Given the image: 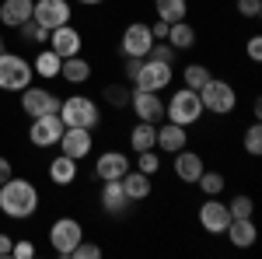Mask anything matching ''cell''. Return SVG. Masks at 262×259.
Wrapping results in <instances>:
<instances>
[{
    "instance_id": "obj_3",
    "label": "cell",
    "mask_w": 262,
    "mask_h": 259,
    "mask_svg": "<svg viewBox=\"0 0 262 259\" xmlns=\"http://www.w3.org/2000/svg\"><path fill=\"white\" fill-rule=\"evenodd\" d=\"M200 102H203V112H213V116H231L238 109V91L234 84L224 77H210L200 88Z\"/></svg>"
},
{
    "instance_id": "obj_21",
    "label": "cell",
    "mask_w": 262,
    "mask_h": 259,
    "mask_svg": "<svg viewBox=\"0 0 262 259\" xmlns=\"http://www.w3.org/2000/svg\"><path fill=\"white\" fill-rule=\"evenodd\" d=\"M81 179V161L67 158V154H56V158L49 161V182L53 186H74V182Z\"/></svg>"
},
{
    "instance_id": "obj_37",
    "label": "cell",
    "mask_w": 262,
    "mask_h": 259,
    "mask_svg": "<svg viewBox=\"0 0 262 259\" xmlns=\"http://www.w3.org/2000/svg\"><path fill=\"white\" fill-rule=\"evenodd\" d=\"M101 256V245H95V242H77L74 245V252H70V259H98Z\"/></svg>"
},
{
    "instance_id": "obj_23",
    "label": "cell",
    "mask_w": 262,
    "mask_h": 259,
    "mask_svg": "<svg viewBox=\"0 0 262 259\" xmlns=\"http://www.w3.org/2000/svg\"><path fill=\"white\" fill-rule=\"evenodd\" d=\"M32 7H35V0H0V25H7V28L25 25L32 18Z\"/></svg>"
},
{
    "instance_id": "obj_29",
    "label": "cell",
    "mask_w": 262,
    "mask_h": 259,
    "mask_svg": "<svg viewBox=\"0 0 262 259\" xmlns=\"http://www.w3.org/2000/svg\"><path fill=\"white\" fill-rule=\"evenodd\" d=\"M154 14L168 25H175V21H185L189 14V0H154Z\"/></svg>"
},
{
    "instance_id": "obj_15",
    "label": "cell",
    "mask_w": 262,
    "mask_h": 259,
    "mask_svg": "<svg viewBox=\"0 0 262 259\" xmlns=\"http://www.w3.org/2000/svg\"><path fill=\"white\" fill-rule=\"evenodd\" d=\"M49 49H53L60 60H67V56H77V53L84 49L81 28H74V21H70V25H60V28H53V32H49Z\"/></svg>"
},
{
    "instance_id": "obj_44",
    "label": "cell",
    "mask_w": 262,
    "mask_h": 259,
    "mask_svg": "<svg viewBox=\"0 0 262 259\" xmlns=\"http://www.w3.org/2000/svg\"><path fill=\"white\" fill-rule=\"evenodd\" d=\"M70 4H81V7H101L105 0H70Z\"/></svg>"
},
{
    "instance_id": "obj_46",
    "label": "cell",
    "mask_w": 262,
    "mask_h": 259,
    "mask_svg": "<svg viewBox=\"0 0 262 259\" xmlns=\"http://www.w3.org/2000/svg\"><path fill=\"white\" fill-rule=\"evenodd\" d=\"M0 53H4V35H0Z\"/></svg>"
},
{
    "instance_id": "obj_40",
    "label": "cell",
    "mask_w": 262,
    "mask_h": 259,
    "mask_svg": "<svg viewBox=\"0 0 262 259\" xmlns=\"http://www.w3.org/2000/svg\"><path fill=\"white\" fill-rule=\"evenodd\" d=\"M245 53H248V60H252V63H259L262 60V35H252L248 46H245Z\"/></svg>"
},
{
    "instance_id": "obj_10",
    "label": "cell",
    "mask_w": 262,
    "mask_h": 259,
    "mask_svg": "<svg viewBox=\"0 0 262 259\" xmlns=\"http://www.w3.org/2000/svg\"><path fill=\"white\" fill-rule=\"evenodd\" d=\"M60 95L56 91H49V88H25L21 91V112L28 116V119H35V116H49V112H60Z\"/></svg>"
},
{
    "instance_id": "obj_31",
    "label": "cell",
    "mask_w": 262,
    "mask_h": 259,
    "mask_svg": "<svg viewBox=\"0 0 262 259\" xmlns=\"http://www.w3.org/2000/svg\"><path fill=\"white\" fill-rule=\"evenodd\" d=\"M14 32H18V35L28 42V46H46V42H49V28H42L39 21H32V18L25 21V25H18Z\"/></svg>"
},
{
    "instance_id": "obj_17",
    "label": "cell",
    "mask_w": 262,
    "mask_h": 259,
    "mask_svg": "<svg viewBox=\"0 0 262 259\" xmlns=\"http://www.w3.org/2000/svg\"><path fill=\"white\" fill-rule=\"evenodd\" d=\"M171 168H175V179H179V182L196 186V179H200L203 168H206V161H203V154L189 151V147H182V151H175V154H171Z\"/></svg>"
},
{
    "instance_id": "obj_14",
    "label": "cell",
    "mask_w": 262,
    "mask_h": 259,
    "mask_svg": "<svg viewBox=\"0 0 262 259\" xmlns=\"http://www.w3.org/2000/svg\"><path fill=\"white\" fill-rule=\"evenodd\" d=\"M129 109H133V116L143 119V123H161L164 119V98H161V91H140V88H133Z\"/></svg>"
},
{
    "instance_id": "obj_4",
    "label": "cell",
    "mask_w": 262,
    "mask_h": 259,
    "mask_svg": "<svg viewBox=\"0 0 262 259\" xmlns=\"http://www.w3.org/2000/svg\"><path fill=\"white\" fill-rule=\"evenodd\" d=\"M164 119L168 123H179V126H192V123L203 119V102H200V91L192 88H179L171 98L164 102Z\"/></svg>"
},
{
    "instance_id": "obj_1",
    "label": "cell",
    "mask_w": 262,
    "mask_h": 259,
    "mask_svg": "<svg viewBox=\"0 0 262 259\" xmlns=\"http://www.w3.org/2000/svg\"><path fill=\"white\" fill-rule=\"evenodd\" d=\"M39 210V189L28 179H11L0 186V214L11 221H28Z\"/></svg>"
},
{
    "instance_id": "obj_34",
    "label": "cell",
    "mask_w": 262,
    "mask_h": 259,
    "mask_svg": "<svg viewBox=\"0 0 262 259\" xmlns=\"http://www.w3.org/2000/svg\"><path fill=\"white\" fill-rule=\"evenodd\" d=\"M137 168H140L143 175H158L161 172V151H137Z\"/></svg>"
},
{
    "instance_id": "obj_7",
    "label": "cell",
    "mask_w": 262,
    "mask_h": 259,
    "mask_svg": "<svg viewBox=\"0 0 262 259\" xmlns=\"http://www.w3.org/2000/svg\"><path fill=\"white\" fill-rule=\"evenodd\" d=\"M81 238H84V224L77 217H56L49 224V245H53V252L60 259H70L74 245Z\"/></svg>"
},
{
    "instance_id": "obj_12",
    "label": "cell",
    "mask_w": 262,
    "mask_h": 259,
    "mask_svg": "<svg viewBox=\"0 0 262 259\" xmlns=\"http://www.w3.org/2000/svg\"><path fill=\"white\" fill-rule=\"evenodd\" d=\"M56 147H60V154H67V158L84 161L91 151H95V130H84V126H67Z\"/></svg>"
},
{
    "instance_id": "obj_5",
    "label": "cell",
    "mask_w": 262,
    "mask_h": 259,
    "mask_svg": "<svg viewBox=\"0 0 262 259\" xmlns=\"http://www.w3.org/2000/svg\"><path fill=\"white\" fill-rule=\"evenodd\" d=\"M35 77L32 63L25 60L21 53H0V91H25Z\"/></svg>"
},
{
    "instance_id": "obj_32",
    "label": "cell",
    "mask_w": 262,
    "mask_h": 259,
    "mask_svg": "<svg viewBox=\"0 0 262 259\" xmlns=\"http://www.w3.org/2000/svg\"><path fill=\"white\" fill-rule=\"evenodd\" d=\"M196 186H200L203 196H221L224 186H227V179H224L221 172H206V168H203V175L196 179Z\"/></svg>"
},
{
    "instance_id": "obj_8",
    "label": "cell",
    "mask_w": 262,
    "mask_h": 259,
    "mask_svg": "<svg viewBox=\"0 0 262 259\" xmlns=\"http://www.w3.org/2000/svg\"><path fill=\"white\" fill-rule=\"evenodd\" d=\"M63 119L60 112H49V116H35L32 119V126H28V144L32 147H39V151H46V147H56L63 137Z\"/></svg>"
},
{
    "instance_id": "obj_35",
    "label": "cell",
    "mask_w": 262,
    "mask_h": 259,
    "mask_svg": "<svg viewBox=\"0 0 262 259\" xmlns=\"http://www.w3.org/2000/svg\"><path fill=\"white\" fill-rule=\"evenodd\" d=\"M227 210H231V217H252L255 214V200L248 196V193H238V196H231Z\"/></svg>"
},
{
    "instance_id": "obj_18",
    "label": "cell",
    "mask_w": 262,
    "mask_h": 259,
    "mask_svg": "<svg viewBox=\"0 0 262 259\" xmlns=\"http://www.w3.org/2000/svg\"><path fill=\"white\" fill-rule=\"evenodd\" d=\"M182 147H189V130L179 126V123H161V126H158V140H154V151L175 154Z\"/></svg>"
},
{
    "instance_id": "obj_45",
    "label": "cell",
    "mask_w": 262,
    "mask_h": 259,
    "mask_svg": "<svg viewBox=\"0 0 262 259\" xmlns=\"http://www.w3.org/2000/svg\"><path fill=\"white\" fill-rule=\"evenodd\" d=\"M252 116H255V119H262V102H259V98L252 102Z\"/></svg>"
},
{
    "instance_id": "obj_11",
    "label": "cell",
    "mask_w": 262,
    "mask_h": 259,
    "mask_svg": "<svg viewBox=\"0 0 262 259\" xmlns=\"http://www.w3.org/2000/svg\"><path fill=\"white\" fill-rule=\"evenodd\" d=\"M154 42H158V39L150 35V25H147V21H129V25L122 28L119 53H122V56H147Z\"/></svg>"
},
{
    "instance_id": "obj_42",
    "label": "cell",
    "mask_w": 262,
    "mask_h": 259,
    "mask_svg": "<svg viewBox=\"0 0 262 259\" xmlns=\"http://www.w3.org/2000/svg\"><path fill=\"white\" fill-rule=\"evenodd\" d=\"M11 175H14V168H11V161H7V158H0V186H4V182L11 179Z\"/></svg>"
},
{
    "instance_id": "obj_33",
    "label": "cell",
    "mask_w": 262,
    "mask_h": 259,
    "mask_svg": "<svg viewBox=\"0 0 262 259\" xmlns=\"http://www.w3.org/2000/svg\"><path fill=\"white\" fill-rule=\"evenodd\" d=\"M242 144H245V154H248V158H259V154H262V126H259V119L245 130Z\"/></svg>"
},
{
    "instance_id": "obj_22",
    "label": "cell",
    "mask_w": 262,
    "mask_h": 259,
    "mask_svg": "<svg viewBox=\"0 0 262 259\" xmlns=\"http://www.w3.org/2000/svg\"><path fill=\"white\" fill-rule=\"evenodd\" d=\"M119 182H122L126 196L133 200V203H140V200H150V193H154V175H143L140 168H129V172H126Z\"/></svg>"
},
{
    "instance_id": "obj_28",
    "label": "cell",
    "mask_w": 262,
    "mask_h": 259,
    "mask_svg": "<svg viewBox=\"0 0 262 259\" xmlns=\"http://www.w3.org/2000/svg\"><path fill=\"white\" fill-rule=\"evenodd\" d=\"M154 140H158V123H143L140 119L133 130H129V147H133V151H150Z\"/></svg>"
},
{
    "instance_id": "obj_36",
    "label": "cell",
    "mask_w": 262,
    "mask_h": 259,
    "mask_svg": "<svg viewBox=\"0 0 262 259\" xmlns=\"http://www.w3.org/2000/svg\"><path fill=\"white\" fill-rule=\"evenodd\" d=\"M147 56H150V60H161V63H171V67H175V60H179V49H171V46H168V42H154V46H150V53H147Z\"/></svg>"
},
{
    "instance_id": "obj_41",
    "label": "cell",
    "mask_w": 262,
    "mask_h": 259,
    "mask_svg": "<svg viewBox=\"0 0 262 259\" xmlns=\"http://www.w3.org/2000/svg\"><path fill=\"white\" fill-rule=\"evenodd\" d=\"M150 35H154L158 42H161V39H168V21H161V18H158L154 25H150Z\"/></svg>"
},
{
    "instance_id": "obj_30",
    "label": "cell",
    "mask_w": 262,
    "mask_h": 259,
    "mask_svg": "<svg viewBox=\"0 0 262 259\" xmlns=\"http://www.w3.org/2000/svg\"><path fill=\"white\" fill-rule=\"evenodd\" d=\"M210 77H213V74H210V67H206V63H189V67L182 70V88L200 91V88H203Z\"/></svg>"
},
{
    "instance_id": "obj_38",
    "label": "cell",
    "mask_w": 262,
    "mask_h": 259,
    "mask_svg": "<svg viewBox=\"0 0 262 259\" xmlns=\"http://www.w3.org/2000/svg\"><path fill=\"white\" fill-rule=\"evenodd\" d=\"M234 11H238L242 18L255 21V18L262 14V0H234Z\"/></svg>"
},
{
    "instance_id": "obj_43",
    "label": "cell",
    "mask_w": 262,
    "mask_h": 259,
    "mask_svg": "<svg viewBox=\"0 0 262 259\" xmlns=\"http://www.w3.org/2000/svg\"><path fill=\"white\" fill-rule=\"evenodd\" d=\"M11 245H14V238L0 231V259H4V256H11Z\"/></svg>"
},
{
    "instance_id": "obj_13",
    "label": "cell",
    "mask_w": 262,
    "mask_h": 259,
    "mask_svg": "<svg viewBox=\"0 0 262 259\" xmlns=\"http://www.w3.org/2000/svg\"><path fill=\"white\" fill-rule=\"evenodd\" d=\"M227 224H231V210H227V203L221 196H206L200 203V228L206 235H224L227 231Z\"/></svg>"
},
{
    "instance_id": "obj_6",
    "label": "cell",
    "mask_w": 262,
    "mask_h": 259,
    "mask_svg": "<svg viewBox=\"0 0 262 259\" xmlns=\"http://www.w3.org/2000/svg\"><path fill=\"white\" fill-rule=\"evenodd\" d=\"M171 81H175V67H171V63H161V60L143 56L137 77L129 81V88H140V91H168Z\"/></svg>"
},
{
    "instance_id": "obj_16",
    "label": "cell",
    "mask_w": 262,
    "mask_h": 259,
    "mask_svg": "<svg viewBox=\"0 0 262 259\" xmlns=\"http://www.w3.org/2000/svg\"><path fill=\"white\" fill-rule=\"evenodd\" d=\"M129 203L133 200L126 196V189H122L119 179H108L101 182V193H98V207L108 214V217H122V214H129Z\"/></svg>"
},
{
    "instance_id": "obj_2",
    "label": "cell",
    "mask_w": 262,
    "mask_h": 259,
    "mask_svg": "<svg viewBox=\"0 0 262 259\" xmlns=\"http://www.w3.org/2000/svg\"><path fill=\"white\" fill-rule=\"evenodd\" d=\"M60 119H63V126L98 130L101 126V109L91 95H67V98L60 102Z\"/></svg>"
},
{
    "instance_id": "obj_26",
    "label": "cell",
    "mask_w": 262,
    "mask_h": 259,
    "mask_svg": "<svg viewBox=\"0 0 262 259\" xmlns=\"http://www.w3.org/2000/svg\"><path fill=\"white\" fill-rule=\"evenodd\" d=\"M129 98H133V88L126 81H108L101 88V102L112 105V109H129Z\"/></svg>"
},
{
    "instance_id": "obj_19",
    "label": "cell",
    "mask_w": 262,
    "mask_h": 259,
    "mask_svg": "<svg viewBox=\"0 0 262 259\" xmlns=\"http://www.w3.org/2000/svg\"><path fill=\"white\" fill-rule=\"evenodd\" d=\"M129 172V158L122 151H101V158L95 161V179L108 182V179H122Z\"/></svg>"
},
{
    "instance_id": "obj_25",
    "label": "cell",
    "mask_w": 262,
    "mask_h": 259,
    "mask_svg": "<svg viewBox=\"0 0 262 259\" xmlns=\"http://www.w3.org/2000/svg\"><path fill=\"white\" fill-rule=\"evenodd\" d=\"M168 46L171 49H179V53H185V49H192L196 46V28L189 25V21H175V25H168Z\"/></svg>"
},
{
    "instance_id": "obj_39",
    "label": "cell",
    "mask_w": 262,
    "mask_h": 259,
    "mask_svg": "<svg viewBox=\"0 0 262 259\" xmlns=\"http://www.w3.org/2000/svg\"><path fill=\"white\" fill-rule=\"evenodd\" d=\"M11 256H14V259H32V256H35V242H28V238L14 242V245H11Z\"/></svg>"
},
{
    "instance_id": "obj_20",
    "label": "cell",
    "mask_w": 262,
    "mask_h": 259,
    "mask_svg": "<svg viewBox=\"0 0 262 259\" xmlns=\"http://www.w3.org/2000/svg\"><path fill=\"white\" fill-rule=\"evenodd\" d=\"M224 235H227V242H231L234 249H252L255 238H259V228H255L252 217H231V224H227Z\"/></svg>"
},
{
    "instance_id": "obj_9",
    "label": "cell",
    "mask_w": 262,
    "mask_h": 259,
    "mask_svg": "<svg viewBox=\"0 0 262 259\" xmlns=\"http://www.w3.org/2000/svg\"><path fill=\"white\" fill-rule=\"evenodd\" d=\"M32 21H39L42 28H60V25H70L74 21V4L70 0H35L32 7Z\"/></svg>"
},
{
    "instance_id": "obj_27",
    "label": "cell",
    "mask_w": 262,
    "mask_h": 259,
    "mask_svg": "<svg viewBox=\"0 0 262 259\" xmlns=\"http://www.w3.org/2000/svg\"><path fill=\"white\" fill-rule=\"evenodd\" d=\"M60 56L53 53V49H39L35 53V60H32V70H35V77L42 81H53V77H60Z\"/></svg>"
},
{
    "instance_id": "obj_24",
    "label": "cell",
    "mask_w": 262,
    "mask_h": 259,
    "mask_svg": "<svg viewBox=\"0 0 262 259\" xmlns=\"http://www.w3.org/2000/svg\"><path fill=\"white\" fill-rule=\"evenodd\" d=\"M91 74H95V70H91V60H84L81 53H77V56H67V60L60 63V77L67 81V84H88Z\"/></svg>"
}]
</instances>
